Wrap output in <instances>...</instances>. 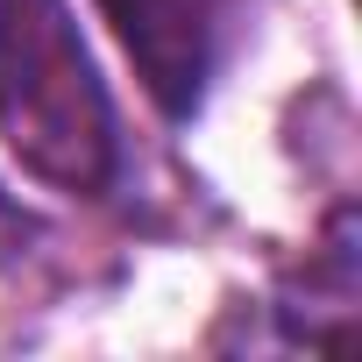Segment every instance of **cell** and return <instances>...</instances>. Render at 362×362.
<instances>
[{
	"label": "cell",
	"instance_id": "obj_4",
	"mask_svg": "<svg viewBox=\"0 0 362 362\" xmlns=\"http://www.w3.org/2000/svg\"><path fill=\"white\" fill-rule=\"evenodd\" d=\"M29 242H36V221L0 192V263H15V256H29Z\"/></svg>",
	"mask_w": 362,
	"mask_h": 362
},
{
	"label": "cell",
	"instance_id": "obj_1",
	"mask_svg": "<svg viewBox=\"0 0 362 362\" xmlns=\"http://www.w3.org/2000/svg\"><path fill=\"white\" fill-rule=\"evenodd\" d=\"M0 135L50 192L121 185V114L71 22V0H0Z\"/></svg>",
	"mask_w": 362,
	"mask_h": 362
},
{
	"label": "cell",
	"instance_id": "obj_3",
	"mask_svg": "<svg viewBox=\"0 0 362 362\" xmlns=\"http://www.w3.org/2000/svg\"><path fill=\"white\" fill-rule=\"evenodd\" d=\"M355 291H362V270H355V206H334L320 242L305 249V263L277 284V341L284 348H334L355 320Z\"/></svg>",
	"mask_w": 362,
	"mask_h": 362
},
{
	"label": "cell",
	"instance_id": "obj_2",
	"mask_svg": "<svg viewBox=\"0 0 362 362\" xmlns=\"http://www.w3.org/2000/svg\"><path fill=\"white\" fill-rule=\"evenodd\" d=\"M256 0H100L107 29L121 36L142 93L156 100L163 121H192L242 50Z\"/></svg>",
	"mask_w": 362,
	"mask_h": 362
}]
</instances>
